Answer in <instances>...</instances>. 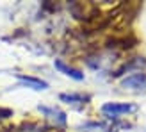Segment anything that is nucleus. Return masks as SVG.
<instances>
[{"label":"nucleus","mask_w":146,"mask_h":132,"mask_svg":"<svg viewBox=\"0 0 146 132\" xmlns=\"http://www.w3.org/2000/svg\"><path fill=\"white\" fill-rule=\"evenodd\" d=\"M59 98L62 102H66V104H75V102H84V100H89L87 97H84V95L80 93H61Z\"/></svg>","instance_id":"nucleus-6"},{"label":"nucleus","mask_w":146,"mask_h":132,"mask_svg":"<svg viewBox=\"0 0 146 132\" xmlns=\"http://www.w3.org/2000/svg\"><path fill=\"white\" fill-rule=\"evenodd\" d=\"M54 66L57 70H59L61 73H64V75H68V77H71V79H75V80H84V73L80 71V70H77V68H71V66H68V64H64L61 59H55L54 61Z\"/></svg>","instance_id":"nucleus-3"},{"label":"nucleus","mask_w":146,"mask_h":132,"mask_svg":"<svg viewBox=\"0 0 146 132\" xmlns=\"http://www.w3.org/2000/svg\"><path fill=\"white\" fill-rule=\"evenodd\" d=\"M38 109H39V113H43L45 116L55 120V123H59V125H66V114H64L62 111H59V109H55V107H46V105H39Z\"/></svg>","instance_id":"nucleus-4"},{"label":"nucleus","mask_w":146,"mask_h":132,"mask_svg":"<svg viewBox=\"0 0 146 132\" xmlns=\"http://www.w3.org/2000/svg\"><path fill=\"white\" fill-rule=\"evenodd\" d=\"M9 116H13V111H11V109L0 107V120H5V118H9Z\"/></svg>","instance_id":"nucleus-8"},{"label":"nucleus","mask_w":146,"mask_h":132,"mask_svg":"<svg viewBox=\"0 0 146 132\" xmlns=\"http://www.w3.org/2000/svg\"><path fill=\"white\" fill-rule=\"evenodd\" d=\"M137 109V105L134 104H119V102H107V104L102 105V113H104L107 118H118L121 114H128L134 113Z\"/></svg>","instance_id":"nucleus-1"},{"label":"nucleus","mask_w":146,"mask_h":132,"mask_svg":"<svg viewBox=\"0 0 146 132\" xmlns=\"http://www.w3.org/2000/svg\"><path fill=\"white\" fill-rule=\"evenodd\" d=\"M45 130H46V127H41L38 123H31V121L18 127V132H45Z\"/></svg>","instance_id":"nucleus-7"},{"label":"nucleus","mask_w":146,"mask_h":132,"mask_svg":"<svg viewBox=\"0 0 146 132\" xmlns=\"http://www.w3.org/2000/svg\"><path fill=\"white\" fill-rule=\"evenodd\" d=\"M123 87H130V89H144L146 87V73H132L121 80Z\"/></svg>","instance_id":"nucleus-2"},{"label":"nucleus","mask_w":146,"mask_h":132,"mask_svg":"<svg viewBox=\"0 0 146 132\" xmlns=\"http://www.w3.org/2000/svg\"><path fill=\"white\" fill-rule=\"evenodd\" d=\"M18 80H20V82H23V84H27L29 87H32V89H38V91L46 89V87H48V82H45V80L31 77V75H23V73H20V75H18Z\"/></svg>","instance_id":"nucleus-5"}]
</instances>
